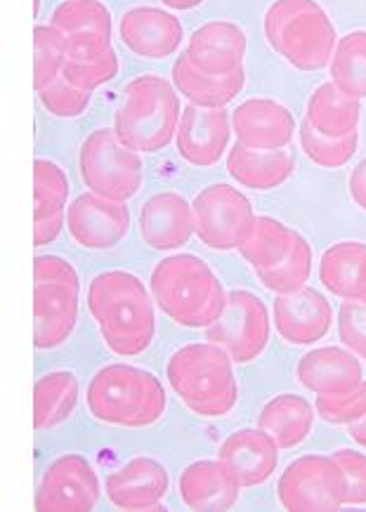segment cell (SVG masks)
Listing matches in <instances>:
<instances>
[{"label":"cell","mask_w":366,"mask_h":512,"mask_svg":"<svg viewBox=\"0 0 366 512\" xmlns=\"http://www.w3.org/2000/svg\"><path fill=\"white\" fill-rule=\"evenodd\" d=\"M154 295L133 272L111 269L88 284V312L100 328L104 345L119 357H137L154 343Z\"/></svg>","instance_id":"6da1fadb"},{"label":"cell","mask_w":366,"mask_h":512,"mask_svg":"<svg viewBox=\"0 0 366 512\" xmlns=\"http://www.w3.org/2000/svg\"><path fill=\"white\" fill-rule=\"evenodd\" d=\"M152 295L159 310L185 328L213 326L227 305L225 286L218 274L189 253L163 258L154 267Z\"/></svg>","instance_id":"7a4b0ae2"},{"label":"cell","mask_w":366,"mask_h":512,"mask_svg":"<svg viewBox=\"0 0 366 512\" xmlns=\"http://www.w3.org/2000/svg\"><path fill=\"white\" fill-rule=\"evenodd\" d=\"M232 361L213 343L182 345L168 359L166 376L189 411L201 418H222L232 413L239 399Z\"/></svg>","instance_id":"3957f363"},{"label":"cell","mask_w":366,"mask_h":512,"mask_svg":"<svg viewBox=\"0 0 366 512\" xmlns=\"http://www.w3.org/2000/svg\"><path fill=\"white\" fill-rule=\"evenodd\" d=\"M86 404L100 423L149 428L166 413L168 397L152 371L130 364H109L90 378Z\"/></svg>","instance_id":"277c9868"},{"label":"cell","mask_w":366,"mask_h":512,"mask_svg":"<svg viewBox=\"0 0 366 512\" xmlns=\"http://www.w3.org/2000/svg\"><path fill=\"white\" fill-rule=\"evenodd\" d=\"M178 88L156 74L133 78L114 116V133L137 154L166 149L180 126Z\"/></svg>","instance_id":"5b68a950"},{"label":"cell","mask_w":366,"mask_h":512,"mask_svg":"<svg viewBox=\"0 0 366 512\" xmlns=\"http://www.w3.org/2000/svg\"><path fill=\"white\" fill-rule=\"evenodd\" d=\"M270 48L298 71H319L336 52V29L315 0H274L265 12Z\"/></svg>","instance_id":"8992f818"},{"label":"cell","mask_w":366,"mask_h":512,"mask_svg":"<svg viewBox=\"0 0 366 512\" xmlns=\"http://www.w3.org/2000/svg\"><path fill=\"white\" fill-rule=\"evenodd\" d=\"M78 168L90 192L104 199L128 201L142 187V159L111 128L90 133L81 144Z\"/></svg>","instance_id":"52a82bcc"},{"label":"cell","mask_w":366,"mask_h":512,"mask_svg":"<svg viewBox=\"0 0 366 512\" xmlns=\"http://www.w3.org/2000/svg\"><path fill=\"white\" fill-rule=\"evenodd\" d=\"M277 498L291 512H326L348 505V484L333 456H300L281 472Z\"/></svg>","instance_id":"ba28073f"},{"label":"cell","mask_w":366,"mask_h":512,"mask_svg":"<svg viewBox=\"0 0 366 512\" xmlns=\"http://www.w3.org/2000/svg\"><path fill=\"white\" fill-rule=\"evenodd\" d=\"M196 236L213 251H239L256 225L251 201L239 189L215 182L201 189L192 201Z\"/></svg>","instance_id":"9c48e42d"},{"label":"cell","mask_w":366,"mask_h":512,"mask_svg":"<svg viewBox=\"0 0 366 512\" xmlns=\"http://www.w3.org/2000/svg\"><path fill=\"white\" fill-rule=\"evenodd\" d=\"M206 340L222 347L237 364L256 361L270 345V312L256 293H227L225 312L206 328Z\"/></svg>","instance_id":"30bf717a"},{"label":"cell","mask_w":366,"mask_h":512,"mask_svg":"<svg viewBox=\"0 0 366 512\" xmlns=\"http://www.w3.org/2000/svg\"><path fill=\"white\" fill-rule=\"evenodd\" d=\"M100 501V479L86 456L67 454L43 470L36 494L41 512H88Z\"/></svg>","instance_id":"8fae6325"},{"label":"cell","mask_w":366,"mask_h":512,"mask_svg":"<svg viewBox=\"0 0 366 512\" xmlns=\"http://www.w3.org/2000/svg\"><path fill=\"white\" fill-rule=\"evenodd\" d=\"M67 227L71 239L88 251H107L119 246L130 227L126 201L104 199L95 192L76 196L67 208Z\"/></svg>","instance_id":"7c38bea8"},{"label":"cell","mask_w":366,"mask_h":512,"mask_svg":"<svg viewBox=\"0 0 366 512\" xmlns=\"http://www.w3.org/2000/svg\"><path fill=\"white\" fill-rule=\"evenodd\" d=\"M232 116L225 109H204L187 104L182 111L175 147L180 159L196 168H211L222 161L232 140Z\"/></svg>","instance_id":"4fadbf2b"},{"label":"cell","mask_w":366,"mask_h":512,"mask_svg":"<svg viewBox=\"0 0 366 512\" xmlns=\"http://www.w3.org/2000/svg\"><path fill=\"white\" fill-rule=\"evenodd\" d=\"M274 328L286 343L312 345L322 340L333 324L331 303L317 288L303 286L293 293H277L272 305Z\"/></svg>","instance_id":"5bb4252c"},{"label":"cell","mask_w":366,"mask_h":512,"mask_svg":"<svg viewBox=\"0 0 366 512\" xmlns=\"http://www.w3.org/2000/svg\"><path fill=\"white\" fill-rule=\"evenodd\" d=\"M142 241L154 251H175L196 234L194 208L178 192H159L142 203L137 215Z\"/></svg>","instance_id":"9a60e30c"},{"label":"cell","mask_w":366,"mask_h":512,"mask_svg":"<svg viewBox=\"0 0 366 512\" xmlns=\"http://www.w3.org/2000/svg\"><path fill=\"white\" fill-rule=\"evenodd\" d=\"M119 38L137 57L166 59L180 48L185 29L173 12L142 5L123 12L119 19Z\"/></svg>","instance_id":"2e32d148"},{"label":"cell","mask_w":366,"mask_h":512,"mask_svg":"<svg viewBox=\"0 0 366 512\" xmlns=\"http://www.w3.org/2000/svg\"><path fill=\"white\" fill-rule=\"evenodd\" d=\"M171 489V477L159 461L137 456L107 477L104 491L119 510H161Z\"/></svg>","instance_id":"e0dca14e"},{"label":"cell","mask_w":366,"mask_h":512,"mask_svg":"<svg viewBox=\"0 0 366 512\" xmlns=\"http://www.w3.org/2000/svg\"><path fill=\"white\" fill-rule=\"evenodd\" d=\"M232 130L251 149H286L296 133V118L284 104L267 97H251L232 111Z\"/></svg>","instance_id":"ac0fdd59"},{"label":"cell","mask_w":366,"mask_h":512,"mask_svg":"<svg viewBox=\"0 0 366 512\" xmlns=\"http://www.w3.org/2000/svg\"><path fill=\"white\" fill-rule=\"evenodd\" d=\"M218 461L239 479L241 489L265 484L279 465V444L263 428L232 432L218 449Z\"/></svg>","instance_id":"d6986e66"},{"label":"cell","mask_w":366,"mask_h":512,"mask_svg":"<svg viewBox=\"0 0 366 512\" xmlns=\"http://www.w3.org/2000/svg\"><path fill=\"white\" fill-rule=\"evenodd\" d=\"M185 55L194 67L206 74H232V71L244 69L246 34L239 24L227 22V19L208 22L189 36Z\"/></svg>","instance_id":"ffe728a7"},{"label":"cell","mask_w":366,"mask_h":512,"mask_svg":"<svg viewBox=\"0 0 366 512\" xmlns=\"http://www.w3.org/2000/svg\"><path fill=\"white\" fill-rule=\"evenodd\" d=\"M296 378L315 395H343L362 383L364 371L355 352L343 347H319L298 361Z\"/></svg>","instance_id":"44dd1931"},{"label":"cell","mask_w":366,"mask_h":512,"mask_svg":"<svg viewBox=\"0 0 366 512\" xmlns=\"http://www.w3.org/2000/svg\"><path fill=\"white\" fill-rule=\"evenodd\" d=\"M69 180L55 161L36 159L34 163V246H50L62 234L67 222Z\"/></svg>","instance_id":"7402d4cb"},{"label":"cell","mask_w":366,"mask_h":512,"mask_svg":"<svg viewBox=\"0 0 366 512\" xmlns=\"http://www.w3.org/2000/svg\"><path fill=\"white\" fill-rule=\"evenodd\" d=\"M78 321V288L36 284L34 288V345L55 350L67 343Z\"/></svg>","instance_id":"603a6c76"},{"label":"cell","mask_w":366,"mask_h":512,"mask_svg":"<svg viewBox=\"0 0 366 512\" xmlns=\"http://www.w3.org/2000/svg\"><path fill=\"white\" fill-rule=\"evenodd\" d=\"M178 489L189 510H230L239 501V479L220 461H196L180 472Z\"/></svg>","instance_id":"cb8c5ba5"},{"label":"cell","mask_w":366,"mask_h":512,"mask_svg":"<svg viewBox=\"0 0 366 512\" xmlns=\"http://www.w3.org/2000/svg\"><path fill=\"white\" fill-rule=\"evenodd\" d=\"M296 170V156L286 149H251L237 142L227 152V173L237 180L241 187L256 189V192H272L289 182Z\"/></svg>","instance_id":"d4e9b609"},{"label":"cell","mask_w":366,"mask_h":512,"mask_svg":"<svg viewBox=\"0 0 366 512\" xmlns=\"http://www.w3.org/2000/svg\"><path fill=\"white\" fill-rule=\"evenodd\" d=\"M173 85L180 95L187 97L189 104L204 109H225L227 104L237 100L246 85V69H237L232 74H206L182 55L173 64Z\"/></svg>","instance_id":"484cf974"},{"label":"cell","mask_w":366,"mask_h":512,"mask_svg":"<svg viewBox=\"0 0 366 512\" xmlns=\"http://www.w3.org/2000/svg\"><path fill=\"white\" fill-rule=\"evenodd\" d=\"M319 281L341 300L366 305V244L341 241L322 253Z\"/></svg>","instance_id":"4316f807"},{"label":"cell","mask_w":366,"mask_h":512,"mask_svg":"<svg viewBox=\"0 0 366 512\" xmlns=\"http://www.w3.org/2000/svg\"><path fill=\"white\" fill-rule=\"evenodd\" d=\"M119 74V55L107 38H67V62L62 76L81 90L102 88Z\"/></svg>","instance_id":"83f0119b"},{"label":"cell","mask_w":366,"mask_h":512,"mask_svg":"<svg viewBox=\"0 0 366 512\" xmlns=\"http://www.w3.org/2000/svg\"><path fill=\"white\" fill-rule=\"evenodd\" d=\"M315 409L300 395H277L263 406L258 428L270 432L279 449H296L310 437Z\"/></svg>","instance_id":"f1b7e54d"},{"label":"cell","mask_w":366,"mask_h":512,"mask_svg":"<svg viewBox=\"0 0 366 512\" xmlns=\"http://www.w3.org/2000/svg\"><path fill=\"white\" fill-rule=\"evenodd\" d=\"M359 118H362V100L345 95L333 83L317 85L307 100L305 121L322 135L343 137L355 133Z\"/></svg>","instance_id":"f546056e"},{"label":"cell","mask_w":366,"mask_h":512,"mask_svg":"<svg viewBox=\"0 0 366 512\" xmlns=\"http://www.w3.org/2000/svg\"><path fill=\"white\" fill-rule=\"evenodd\" d=\"M78 404V378L71 371H52L36 380L34 428L52 430L62 425Z\"/></svg>","instance_id":"4dcf8cb0"},{"label":"cell","mask_w":366,"mask_h":512,"mask_svg":"<svg viewBox=\"0 0 366 512\" xmlns=\"http://www.w3.org/2000/svg\"><path fill=\"white\" fill-rule=\"evenodd\" d=\"M296 234V229L284 225V222H279L277 218L260 215V218H256L251 236L239 246V253L248 265L256 269V272H260V269L274 267L277 262L286 258Z\"/></svg>","instance_id":"1f68e13d"},{"label":"cell","mask_w":366,"mask_h":512,"mask_svg":"<svg viewBox=\"0 0 366 512\" xmlns=\"http://www.w3.org/2000/svg\"><path fill=\"white\" fill-rule=\"evenodd\" d=\"M331 83L345 95L366 100V31H350L331 57Z\"/></svg>","instance_id":"d6a6232c"},{"label":"cell","mask_w":366,"mask_h":512,"mask_svg":"<svg viewBox=\"0 0 366 512\" xmlns=\"http://www.w3.org/2000/svg\"><path fill=\"white\" fill-rule=\"evenodd\" d=\"M50 24L64 36H100L111 41L114 34L111 12L102 0H64L52 12Z\"/></svg>","instance_id":"836d02e7"},{"label":"cell","mask_w":366,"mask_h":512,"mask_svg":"<svg viewBox=\"0 0 366 512\" xmlns=\"http://www.w3.org/2000/svg\"><path fill=\"white\" fill-rule=\"evenodd\" d=\"M258 279L272 293H293L310 281L312 274V246L303 234H296L291 251L274 267L260 269Z\"/></svg>","instance_id":"e575fe53"},{"label":"cell","mask_w":366,"mask_h":512,"mask_svg":"<svg viewBox=\"0 0 366 512\" xmlns=\"http://www.w3.org/2000/svg\"><path fill=\"white\" fill-rule=\"evenodd\" d=\"M300 147H303V154L312 163L322 168H343L345 163L352 161V156L357 154L359 147V133L343 135V137H331L317 133L310 123H300Z\"/></svg>","instance_id":"d590c367"},{"label":"cell","mask_w":366,"mask_h":512,"mask_svg":"<svg viewBox=\"0 0 366 512\" xmlns=\"http://www.w3.org/2000/svg\"><path fill=\"white\" fill-rule=\"evenodd\" d=\"M34 57V88L38 93L62 74L64 62H67V36L52 24L36 26Z\"/></svg>","instance_id":"8d00e7d4"},{"label":"cell","mask_w":366,"mask_h":512,"mask_svg":"<svg viewBox=\"0 0 366 512\" xmlns=\"http://www.w3.org/2000/svg\"><path fill=\"white\" fill-rule=\"evenodd\" d=\"M36 95L43 109L55 118H78L90 107V90L76 88L62 74L50 85H45L43 90H38Z\"/></svg>","instance_id":"74e56055"},{"label":"cell","mask_w":366,"mask_h":512,"mask_svg":"<svg viewBox=\"0 0 366 512\" xmlns=\"http://www.w3.org/2000/svg\"><path fill=\"white\" fill-rule=\"evenodd\" d=\"M315 409L331 425H352L366 416V380L343 395H317Z\"/></svg>","instance_id":"f35d334b"},{"label":"cell","mask_w":366,"mask_h":512,"mask_svg":"<svg viewBox=\"0 0 366 512\" xmlns=\"http://www.w3.org/2000/svg\"><path fill=\"white\" fill-rule=\"evenodd\" d=\"M338 338L355 352L359 359H366V305L345 300L338 310Z\"/></svg>","instance_id":"ab89813d"},{"label":"cell","mask_w":366,"mask_h":512,"mask_svg":"<svg viewBox=\"0 0 366 512\" xmlns=\"http://www.w3.org/2000/svg\"><path fill=\"white\" fill-rule=\"evenodd\" d=\"M343 468L348 484V505H366V454L352 449H341L331 454Z\"/></svg>","instance_id":"60d3db41"},{"label":"cell","mask_w":366,"mask_h":512,"mask_svg":"<svg viewBox=\"0 0 366 512\" xmlns=\"http://www.w3.org/2000/svg\"><path fill=\"white\" fill-rule=\"evenodd\" d=\"M34 281L36 284H64L81 291L76 269L69 260L60 255H36L34 260Z\"/></svg>","instance_id":"b9f144b4"},{"label":"cell","mask_w":366,"mask_h":512,"mask_svg":"<svg viewBox=\"0 0 366 512\" xmlns=\"http://www.w3.org/2000/svg\"><path fill=\"white\" fill-rule=\"evenodd\" d=\"M348 189H350V199L355 201V206L366 210V159H362L355 168H352Z\"/></svg>","instance_id":"7bdbcfd3"},{"label":"cell","mask_w":366,"mask_h":512,"mask_svg":"<svg viewBox=\"0 0 366 512\" xmlns=\"http://www.w3.org/2000/svg\"><path fill=\"white\" fill-rule=\"evenodd\" d=\"M350 437H352V442L362 446V449H366V416L350 425Z\"/></svg>","instance_id":"ee69618b"},{"label":"cell","mask_w":366,"mask_h":512,"mask_svg":"<svg viewBox=\"0 0 366 512\" xmlns=\"http://www.w3.org/2000/svg\"><path fill=\"white\" fill-rule=\"evenodd\" d=\"M161 3L171 10H194L201 3H206V0H161Z\"/></svg>","instance_id":"f6af8a7d"},{"label":"cell","mask_w":366,"mask_h":512,"mask_svg":"<svg viewBox=\"0 0 366 512\" xmlns=\"http://www.w3.org/2000/svg\"><path fill=\"white\" fill-rule=\"evenodd\" d=\"M38 10H41V0H34V15L38 17Z\"/></svg>","instance_id":"bcb514c9"}]
</instances>
